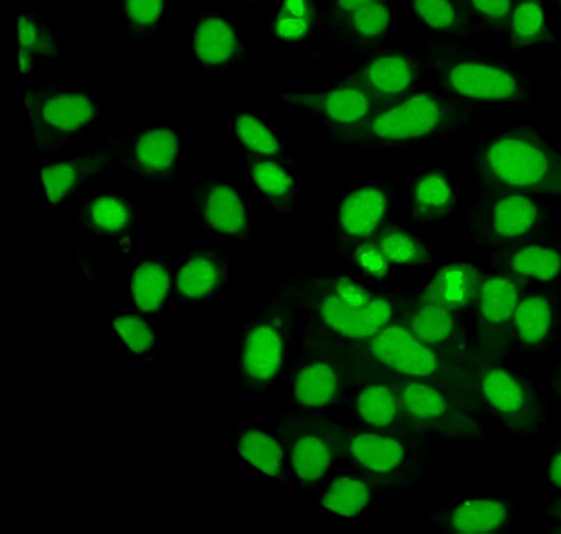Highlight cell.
Returning <instances> with one entry per match:
<instances>
[{
	"label": "cell",
	"instance_id": "obj_1",
	"mask_svg": "<svg viewBox=\"0 0 561 534\" xmlns=\"http://www.w3.org/2000/svg\"><path fill=\"white\" fill-rule=\"evenodd\" d=\"M477 169L489 189L561 197V155L529 129L489 140L477 158Z\"/></svg>",
	"mask_w": 561,
	"mask_h": 534
},
{
	"label": "cell",
	"instance_id": "obj_2",
	"mask_svg": "<svg viewBox=\"0 0 561 534\" xmlns=\"http://www.w3.org/2000/svg\"><path fill=\"white\" fill-rule=\"evenodd\" d=\"M18 95L42 149L85 132L102 111L100 98L89 88L38 83L32 78L20 81Z\"/></svg>",
	"mask_w": 561,
	"mask_h": 534
},
{
	"label": "cell",
	"instance_id": "obj_3",
	"mask_svg": "<svg viewBox=\"0 0 561 534\" xmlns=\"http://www.w3.org/2000/svg\"><path fill=\"white\" fill-rule=\"evenodd\" d=\"M449 121L448 105L434 93L422 92L357 125L339 128V138L347 145L393 146L423 139Z\"/></svg>",
	"mask_w": 561,
	"mask_h": 534
},
{
	"label": "cell",
	"instance_id": "obj_4",
	"mask_svg": "<svg viewBox=\"0 0 561 534\" xmlns=\"http://www.w3.org/2000/svg\"><path fill=\"white\" fill-rule=\"evenodd\" d=\"M183 50L207 72L233 67L242 54V43L232 20L214 11H199L183 30Z\"/></svg>",
	"mask_w": 561,
	"mask_h": 534
},
{
	"label": "cell",
	"instance_id": "obj_5",
	"mask_svg": "<svg viewBox=\"0 0 561 534\" xmlns=\"http://www.w3.org/2000/svg\"><path fill=\"white\" fill-rule=\"evenodd\" d=\"M374 98L363 86L345 83L299 86L280 94L287 106L320 115L339 128L357 125L373 115Z\"/></svg>",
	"mask_w": 561,
	"mask_h": 534
},
{
	"label": "cell",
	"instance_id": "obj_6",
	"mask_svg": "<svg viewBox=\"0 0 561 534\" xmlns=\"http://www.w3.org/2000/svg\"><path fill=\"white\" fill-rule=\"evenodd\" d=\"M443 80L454 94L474 101H513L520 95L517 78L505 67L493 63H451L444 69Z\"/></svg>",
	"mask_w": 561,
	"mask_h": 534
},
{
	"label": "cell",
	"instance_id": "obj_7",
	"mask_svg": "<svg viewBox=\"0 0 561 534\" xmlns=\"http://www.w3.org/2000/svg\"><path fill=\"white\" fill-rule=\"evenodd\" d=\"M180 154V136L163 126H137L125 136L124 164L141 179L167 177Z\"/></svg>",
	"mask_w": 561,
	"mask_h": 534
},
{
	"label": "cell",
	"instance_id": "obj_8",
	"mask_svg": "<svg viewBox=\"0 0 561 534\" xmlns=\"http://www.w3.org/2000/svg\"><path fill=\"white\" fill-rule=\"evenodd\" d=\"M61 56L51 26L31 7H22L14 19V72L22 80L55 65Z\"/></svg>",
	"mask_w": 561,
	"mask_h": 534
},
{
	"label": "cell",
	"instance_id": "obj_9",
	"mask_svg": "<svg viewBox=\"0 0 561 534\" xmlns=\"http://www.w3.org/2000/svg\"><path fill=\"white\" fill-rule=\"evenodd\" d=\"M194 212L202 225L222 236L242 238L248 232L244 205L232 186L202 179L191 188Z\"/></svg>",
	"mask_w": 561,
	"mask_h": 534
},
{
	"label": "cell",
	"instance_id": "obj_10",
	"mask_svg": "<svg viewBox=\"0 0 561 534\" xmlns=\"http://www.w3.org/2000/svg\"><path fill=\"white\" fill-rule=\"evenodd\" d=\"M373 355L383 366L403 375L427 377L436 373V354L401 326L378 331L370 341Z\"/></svg>",
	"mask_w": 561,
	"mask_h": 534
},
{
	"label": "cell",
	"instance_id": "obj_11",
	"mask_svg": "<svg viewBox=\"0 0 561 534\" xmlns=\"http://www.w3.org/2000/svg\"><path fill=\"white\" fill-rule=\"evenodd\" d=\"M320 315L334 331L351 338H365L376 334L388 323L391 306L382 298H373L368 306L357 308L331 292L320 303Z\"/></svg>",
	"mask_w": 561,
	"mask_h": 534
},
{
	"label": "cell",
	"instance_id": "obj_12",
	"mask_svg": "<svg viewBox=\"0 0 561 534\" xmlns=\"http://www.w3.org/2000/svg\"><path fill=\"white\" fill-rule=\"evenodd\" d=\"M282 339L278 331L267 323H260L247 333L241 355V372L245 379L265 382L279 368Z\"/></svg>",
	"mask_w": 561,
	"mask_h": 534
},
{
	"label": "cell",
	"instance_id": "obj_13",
	"mask_svg": "<svg viewBox=\"0 0 561 534\" xmlns=\"http://www.w3.org/2000/svg\"><path fill=\"white\" fill-rule=\"evenodd\" d=\"M387 211V197L376 186H365L352 192L343 201L339 224L345 235L362 239L379 226Z\"/></svg>",
	"mask_w": 561,
	"mask_h": 534
},
{
	"label": "cell",
	"instance_id": "obj_14",
	"mask_svg": "<svg viewBox=\"0 0 561 534\" xmlns=\"http://www.w3.org/2000/svg\"><path fill=\"white\" fill-rule=\"evenodd\" d=\"M224 281L220 260L207 252L192 254L181 266L175 277L179 297L187 303H203L211 299Z\"/></svg>",
	"mask_w": 561,
	"mask_h": 534
},
{
	"label": "cell",
	"instance_id": "obj_15",
	"mask_svg": "<svg viewBox=\"0 0 561 534\" xmlns=\"http://www.w3.org/2000/svg\"><path fill=\"white\" fill-rule=\"evenodd\" d=\"M113 9L136 45H146L165 27L169 0H112Z\"/></svg>",
	"mask_w": 561,
	"mask_h": 534
},
{
	"label": "cell",
	"instance_id": "obj_16",
	"mask_svg": "<svg viewBox=\"0 0 561 534\" xmlns=\"http://www.w3.org/2000/svg\"><path fill=\"white\" fill-rule=\"evenodd\" d=\"M415 78L414 67L402 55H382L360 72L362 84L376 98H393L405 92Z\"/></svg>",
	"mask_w": 561,
	"mask_h": 534
},
{
	"label": "cell",
	"instance_id": "obj_17",
	"mask_svg": "<svg viewBox=\"0 0 561 534\" xmlns=\"http://www.w3.org/2000/svg\"><path fill=\"white\" fill-rule=\"evenodd\" d=\"M479 273L468 263H453L442 269L425 291V302L448 310L466 306L478 289Z\"/></svg>",
	"mask_w": 561,
	"mask_h": 534
},
{
	"label": "cell",
	"instance_id": "obj_18",
	"mask_svg": "<svg viewBox=\"0 0 561 534\" xmlns=\"http://www.w3.org/2000/svg\"><path fill=\"white\" fill-rule=\"evenodd\" d=\"M168 266L157 260L137 264L128 279L129 297L145 315H156L164 306L170 291Z\"/></svg>",
	"mask_w": 561,
	"mask_h": 534
},
{
	"label": "cell",
	"instance_id": "obj_19",
	"mask_svg": "<svg viewBox=\"0 0 561 534\" xmlns=\"http://www.w3.org/2000/svg\"><path fill=\"white\" fill-rule=\"evenodd\" d=\"M95 167L91 156H77L44 163L38 171L45 200L56 205L72 194Z\"/></svg>",
	"mask_w": 561,
	"mask_h": 534
},
{
	"label": "cell",
	"instance_id": "obj_20",
	"mask_svg": "<svg viewBox=\"0 0 561 534\" xmlns=\"http://www.w3.org/2000/svg\"><path fill=\"white\" fill-rule=\"evenodd\" d=\"M534 202L520 193H510L497 200L491 214V228L501 239H511L526 234L537 219Z\"/></svg>",
	"mask_w": 561,
	"mask_h": 534
},
{
	"label": "cell",
	"instance_id": "obj_21",
	"mask_svg": "<svg viewBox=\"0 0 561 534\" xmlns=\"http://www.w3.org/2000/svg\"><path fill=\"white\" fill-rule=\"evenodd\" d=\"M112 329L117 344L127 356L140 361L154 355L157 336L144 317L134 313H116Z\"/></svg>",
	"mask_w": 561,
	"mask_h": 534
},
{
	"label": "cell",
	"instance_id": "obj_22",
	"mask_svg": "<svg viewBox=\"0 0 561 534\" xmlns=\"http://www.w3.org/2000/svg\"><path fill=\"white\" fill-rule=\"evenodd\" d=\"M350 450L357 463L376 473L392 471L404 458V450L399 442L378 434L354 436Z\"/></svg>",
	"mask_w": 561,
	"mask_h": 534
},
{
	"label": "cell",
	"instance_id": "obj_23",
	"mask_svg": "<svg viewBox=\"0 0 561 534\" xmlns=\"http://www.w3.org/2000/svg\"><path fill=\"white\" fill-rule=\"evenodd\" d=\"M507 519V509L500 502L478 499L457 507L450 516V526L458 533L481 534L499 530Z\"/></svg>",
	"mask_w": 561,
	"mask_h": 534
},
{
	"label": "cell",
	"instance_id": "obj_24",
	"mask_svg": "<svg viewBox=\"0 0 561 534\" xmlns=\"http://www.w3.org/2000/svg\"><path fill=\"white\" fill-rule=\"evenodd\" d=\"M412 211L417 219H435L450 207L453 191L447 178L433 171L421 177L412 189Z\"/></svg>",
	"mask_w": 561,
	"mask_h": 534
},
{
	"label": "cell",
	"instance_id": "obj_25",
	"mask_svg": "<svg viewBox=\"0 0 561 534\" xmlns=\"http://www.w3.org/2000/svg\"><path fill=\"white\" fill-rule=\"evenodd\" d=\"M234 448L247 464L268 476H278L283 454L277 442L259 430L241 431L236 439Z\"/></svg>",
	"mask_w": 561,
	"mask_h": 534
},
{
	"label": "cell",
	"instance_id": "obj_26",
	"mask_svg": "<svg viewBox=\"0 0 561 534\" xmlns=\"http://www.w3.org/2000/svg\"><path fill=\"white\" fill-rule=\"evenodd\" d=\"M337 390V377L331 366L312 363L305 366L296 376L294 396L305 407H320L332 400Z\"/></svg>",
	"mask_w": 561,
	"mask_h": 534
},
{
	"label": "cell",
	"instance_id": "obj_27",
	"mask_svg": "<svg viewBox=\"0 0 561 534\" xmlns=\"http://www.w3.org/2000/svg\"><path fill=\"white\" fill-rule=\"evenodd\" d=\"M84 220L96 232L118 236L130 228L131 207L123 197L101 195L93 198L84 208Z\"/></svg>",
	"mask_w": 561,
	"mask_h": 534
},
{
	"label": "cell",
	"instance_id": "obj_28",
	"mask_svg": "<svg viewBox=\"0 0 561 534\" xmlns=\"http://www.w3.org/2000/svg\"><path fill=\"white\" fill-rule=\"evenodd\" d=\"M508 264L517 275L549 281L561 272V254L548 246L528 245L515 251Z\"/></svg>",
	"mask_w": 561,
	"mask_h": 534
},
{
	"label": "cell",
	"instance_id": "obj_29",
	"mask_svg": "<svg viewBox=\"0 0 561 534\" xmlns=\"http://www.w3.org/2000/svg\"><path fill=\"white\" fill-rule=\"evenodd\" d=\"M518 304L516 284L506 277L494 276L485 280L480 291V309L492 323H502L514 316Z\"/></svg>",
	"mask_w": 561,
	"mask_h": 534
},
{
	"label": "cell",
	"instance_id": "obj_30",
	"mask_svg": "<svg viewBox=\"0 0 561 534\" xmlns=\"http://www.w3.org/2000/svg\"><path fill=\"white\" fill-rule=\"evenodd\" d=\"M551 308L546 298L530 296L516 306L514 320L519 337L527 343L543 340L551 327Z\"/></svg>",
	"mask_w": 561,
	"mask_h": 534
},
{
	"label": "cell",
	"instance_id": "obj_31",
	"mask_svg": "<svg viewBox=\"0 0 561 534\" xmlns=\"http://www.w3.org/2000/svg\"><path fill=\"white\" fill-rule=\"evenodd\" d=\"M482 390L488 402L502 412H516L526 404L520 384L502 368L490 370L484 375Z\"/></svg>",
	"mask_w": 561,
	"mask_h": 534
},
{
	"label": "cell",
	"instance_id": "obj_32",
	"mask_svg": "<svg viewBox=\"0 0 561 534\" xmlns=\"http://www.w3.org/2000/svg\"><path fill=\"white\" fill-rule=\"evenodd\" d=\"M231 125L236 138L248 150L264 157H276L280 154L278 139L256 116L249 113L234 114Z\"/></svg>",
	"mask_w": 561,
	"mask_h": 534
},
{
	"label": "cell",
	"instance_id": "obj_33",
	"mask_svg": "<svg viewBox=\"0 0 561 534\" xmlns=\"http://www.w3.org/2000/svg\"><path fill=\"white\" fill-rule=\"evenodd\" d=\"M291 461L297 477L313 481L329 468L331 452L324 441L318 436L305 435L295 444Z\"/></svg>",
	"mask_w": 561,
	"mask_h": 534
},
{
	"label": "cell",
	"instance_id": "obj_34",
	"mask_svg": "<svg viewBox=\"0 0 561 534\" xmlns=\"http://www.w3.org/2000/svg\"><path fill=\"white\" fill-rule=\"evenodd\" d=\"M369 500L367 486L351 477L335 479L324 493L323 507L339 515L352 516L360 512Z\"/></svg>",
	"mask_w": 561,
	"mask_h": 534
},
{
	"label": "cell",
	"instance_id": "obj_35",
	"mask_svg": "<svg viewBox=\"0 0 561 534\" xmlns=\"http://www.w3.org/2000/svg\"><path fill=\"white\" fill-rule=\"evenodd\" d=\"M251 178L259 191L272 203H289L294 192V180L289 173L272 160L252 164Z\"/></svg>",
	"mask_w": 561,
	"mask_h": 534
},
{
	"label": "cell",
	"instance_id": "obj_36",
	"mask_svg": "<svg viewBox=\"0 0 561 534\" xmlns=\"http://www.w3.org/2000/svg\"><path fill=\"white\" fill-rule=\"evenodd\" d=\"M511 38L514 45L531 44L546 33L542 7L538 0H520L511 12Z\"/></svg>",
	"mask_w": 561,
	"mask_h": 534
},
{
	"label": "cell",
	"instance_id": "obj_37",
	"mask_svg": "<svg viewBox=\"0 0 561 534\" xmlns=\"http://www.w3.org/2000/svg\"><path fill=\"white\" fill-rule=\"evenodd\" d=\"M376 245L392 263L420 264L428 260L423 246L401 229L388 227L377 238Z\"/></svg>",
	"mask_w": 561,
	"mask_h": 534
},
{
	"label": "cell",
	"instance_id": "obj_38",
	"mask_svg": "<svg viewBox=\"0 0 561 534\" xmlns=\"http://www.w3.org/2000/svg\"><path fill=\"white\" fill-rule=\"evenodd\" d=\"M357 410L366 423L374 427H386L396 417L397 399L388 387L371 385L358 395Z\"/></svg>",
	"mask_w": 561,
	"mask_h": 534
},
{
	"label": "cell",
	"instance_id": "obj_39",
	"mask_svg": "<svg viewBox=\"0 0 561 534\" xmlns=\"http://www.w3.org/2000/svg\"><path fill=\"white\" fill-rule=\"evenodd\" d=\"M450 310L426 303L416 311L411 320L412 333L422 342L437 343L444 341L453 330Z\"/></svg>",
	"mask_w": 561,
	"mask_h": 534
},
{
	"label": "cell",
	"instance_id": "obj_40",
	"mask_svg": "<svg viewBox=\"0 0 561 534\" xmlns=\"http://www.w3.org/2000/svg\"><path fill=\"white\" fill-rule=\"evenodd\" d=\"M405 409L419 419H435L445 413L447 402L436 388L422 384L410 383L402 391Z\"/></svg>",
	"mask_w": 561,
	"mask_h": 534
},
{
	"label": "cell",
	"instance_id": "obj_41",
	"mask_svg": "<svg viewBox=\"0 0 561 534\" xmlns=\"http://www.w3.org/2000/svg\"><path fill=\"white\" fill-rule=\"evenodd\" d=\"M348 15L352 31L364 41H374L380 37L388 29L390 21L387 5L379 0L369 2Z\"/></svg>",
	"mask_w": 561,
	"mask_h": 534
},
{
	"label": "cell",
	"instance_id": "obj_42",
	"mask_svg": "<svg viewBox=\"0 0 561 534\" xmlns=\"http://www.w3.org/2000/svg\"><path fill=\"white\" fill-rule=\"evenodd\" d=\"M419 19L436 31L451 29L456 24V10L450 0H412Z\"/></svg>",
	"mask_w": 561,
	"mask_h": 534
},
{
	"label": "cell",
	"instance_id": "obj_43",
	"mask_svg": "<svg viewBox=\"0 0 561 534\" xmlns=\"http://www.w3.org/2000/svg\"><path fill=\"white\" fill-rule=\"evenodd\" d=\"M356 262L368 274L383 276L388 271L389 260L377 245L363 243L355 253Z\"/></svg>",
	"mask_w": 561,
	"mask_h": 534
},
{
	"label": "cell",
	"instance_id": "obj_44",
	"mask_svg": "<svg viewBox=\"0 0 561 534\" xmlns=\"http://www.w3.org/2000/svg\"><path fill=\"white\" fill-rule=\"evenodd\" d=\"M309 25V18L295 16L280 10L275 32L282 39L298 41L308 32Z\"/></svg>",
	"mask_w": 561,
	"mask_h": 534
},
{
	"label": "cell",
	"instance_id": "obj_45",
	"mask_svg": "<svg viewBox=\"0 0 561 534\" xmlns=\"http://www.w3.org/2000/svg\"><path fill=\"white\" fill-rule=\"evenodd\" d=\"M332 292L350 306L363 308L369 305L373 296L363 287L347 279H339Z\"/></svg>",
	"mask_w": 561,
	"mask_h": 534
},
{
	"label": "cell",
	"instance_id": "obj_46",
	"mask_svg": "<svg viewBox=\"0 0 561 534\" xmlns=\"http://www.w3.org/2000/svg\"><path fill=\"white\" fill-rule=\"evenodd\" d=\"M482 15L494 21H505L512 12L511 0H470Z\"/></svg>",
	"mask_w": 561,
	"mask_h": 534
},
{
	"label": "cell",
	"instance_id": "obj_47",
	"mask_svg": "<svg viewBox=\"0 0 561 534\" xmlns=\"http://www.w3.org/2000/svg\"><path fill=\"white\" fill-rule=\"evenodd\" d=\"M282 11L295 16L309 18L307 0H284Z\"/></svg>",
	"mask_w": 561,
	"mask_h": 534
},
{
	"label": "cell",
	"instance_id": "obj_48",
	"mask_svg": "<svg viewBox=\"0 0 561 534\" xmlns=\"http://www.w3.org/2000/svg\"><path fill=\"white\" fill-rule=\"evenodd\" d=\"M549 477L550 480L561 488V452L558 453L552 459L549 467Z\"/></svg>",
	"mask_w": 561,
	"mask_h": 534
},
{
	"label": "cell",
	"instance_id": "obj_49",
	"mask_svg": "<svg viewBox=\"0 0 561 534\" xmlns=\"http://www.w3.org/2000/svg\"><path fill=\"white\" fill-rule=\"evenodd\" d=\"M373 1L375 0H336V4L342 12L348 14Z\"/></svg>",
	"mask_w": 561,
	"mask_h": 534
}]
</instances>
